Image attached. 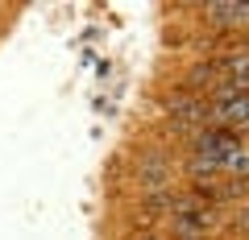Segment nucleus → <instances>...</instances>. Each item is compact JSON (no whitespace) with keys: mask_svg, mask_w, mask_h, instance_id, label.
Masks as SVG:
<instances>
[{"mask_svg":"<svg viewBox=\"0 0 249 240\" xmlns=\"http://www.w3.org/2000/svg\"><path fill=\"white\" fill-rule=\"evenodd\" d=\"M137 178H142V187L150 191H166L170 187V158L162 149H142L137 153Z\"/></svg>","mask_w":249,"mask_h":240,"instance_id":"f257e3e1","label":"nucleus"},{"mask_svg":"<svg viewBox=\"0 0 249 240\" xmlns=\"http://www.w3.org/2000/svg\"><path fill=\"white\" fill-rule=\"evenodd\" d=\"M212 66H216V79L237 83V79H245V75H249V50H229V54H220Z\"/></svg>","mask_w":249,"mask_h":240,"instance_id":"7ed1b4c3","label":"nucleus"},{"mask_svg":"<svg viewBox=\"0 0 249 240\" xmlns=\"http://www.w3.org/2000/svg\"><path fill=\"white\" fill-rule=\"evenodd\" d=\"M216 170H224L216 158H208V153H191L187 158V174H191V182H212Z\"/></svg>","mask_w":249,"mask_h":240,"instance_id":"20e7f679","label":"nucleus"},{"mask_svg":"<svg viewBox=\"0 0 249 240\" xmlns=\"http://www.w3.org/2000/svg\"><path fill=\"white\" fill-rule=\"evenodd\" d=\"M204 21L212 29H249V4H232V0L204 4Z\"/></svg>","mask_w":249,"mask_h":240,"instance_id":"f03ea898","label":"nucleus"},{"mask_svg":"<svg viewBox=\"0 0 249 240\" xmlns=\"http://www.w3.org/2000/svg\"><path fill=\"white\" fill-rule=\"evenodd\" d=\"M187 96H191V91H204V87H212V83H216V66L212 63H196V66H191V71H187Z\"/></svg>","mask_w":249,"mask_h":240,"instance_id":"39448f33","label":"nucleus"},{"mask_svg":"<svg viewBox=\"0 0 249 240\" xmlns=\"http://www.w3.org/2000/svg\"><path fill=\"white\" fill-rule=\"evenodd\" d=\"M224 166H229L232 174H241V178H245V174H249V153H245V149H241V153H232V158L224 161Z\"/></svg>","mask_w":249,"mask_h":240,"instance_id":"0eeeda50","label":"nucleus"},{"mask_svg":"<svg viewBox=\"0 0 249 240\" xmlns=\"http://www.w3.org/2000/svg\"><path fill=\"white\" fill-rule=\"evenodd\" d=\"M133 240H154V236H150V232H145V236H133Z\"/></svg>","mask_w":249,"mask_h":240,"instance_id":"1a4fd4ad","label":"nucleus"},{"mask_svg":"<svg viewBox=\"0 0 249 240\" xmlns=\"http://www.w3.org/2000/svg\"><path fill=\"white\" fill-rule=\"evenodd\" d=\"M170 232H175V240H208V232L187 215H170Z\"/></svg>","mask_w":249,"mask_h":240,"instance_id":"423d86ee","label":"nucleus"},{"mask_svg":"<svg viewBox=\"0 0 249 240\" xmlns=\"http://www.w3.org/2000/svg\"><path fill=\"white\" fill-rule=\"evenodd\" d=\"M232 228L249 232V199H241V207H237V220H232Z\"/></svg>","mask_w":249,"mask_h":240,"instance_id":"6e6552de","label":"nucleus"},{"mask_svg":"<svg viewBox=\"0 0 249 240\" xmlns=\"http://www.w3.org/2000/svg\"><path fill=\"white\" fill-rule=\"evenodd\" d=\"M241 182H245V191H249V174H245V178H241Z\"/></svg>","mask_w":249,"mask_h":240,"instance_id":"9d476101","label":"nucleus"}]
</instances>
